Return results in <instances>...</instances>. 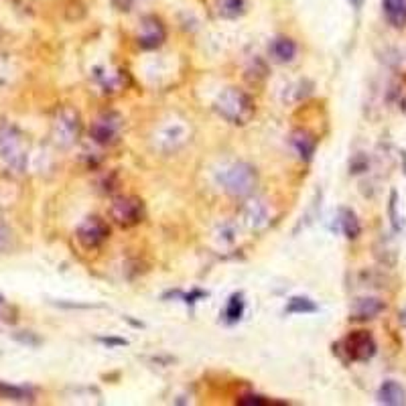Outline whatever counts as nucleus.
Listing matches in <instances>:
<instances>
[{"mask_svg": "<svg viewBox=\"0 0 406 406\" xmlns=\"http://www.w3.org/2000/svg\"><path fill=\"white\" fill-rule=\"evenodd\" d=\"M290 144L295 148V153L303 158V161H311L317 151V138L307 131H295L290 134Z\"/></svg>", "mask_w": 406, "mask_h": 406, "instance_id": "nucleus-14", "label": "nucleus"}, {"mask_svg": "<svg viewBox=\"0 0 406 406\" xmlns=\"http://www.w3.org/2000/svg\"><path fill=\"white\" fill-rule=\"evenodd\" d=\"M388 213H390V222H392L394 230H400V218H398V193L392 191L390 193V201H388Z\"/></svg>", "mask_w": 406, "mask_h": 406, "instance_id": "nucleus-24", "label": "nucleus"}, {"mask_svg": "<svg viewBox=\"0 0 406 406\" xmlns=\"http://www.w3.org/2000/svg\"><path fill=\"white\" fill-rule=\"evenodd\" d=\"M76 238L83 250H98L110 238V225L100 215H90L79 223Z\"/></svg>", "mask_w": 406, "mask_h": 406, "instance_id": "nucleus-8", "label": "nucleus"}, {"mask_svg": "<svg viewBox=\"0 0 406 406\" xmlns=\"http://www.w3.org/2000/svg\"><path fill=\"white\" fill-rule=\"evenodd\" d=\"M0 398L4 400H13V402H33L35 392L25 386H13L6 382H0Z\"/></svg>", "mask_w": 406, "mask_h": 406, "instance_id": "nucleus-17", "label": "nucleus"}, {"mask_svg": "<svg viewBox=\"0 0 406 406\" xmlns=\"http://www.w3.org/2000/svg\"><path fill=\"white\" fill-rule=\"evenodd\" d=\"M384 311H386V303L380 301V299H374V297H364V299H357L352 305L350 319L352 321H370Z\"/></svg>", "mask_w": 406, "mask_h": 406, "instance_id": "nucleus-12", "label": "nucleus"}, {"mask_svg": "<svg viewBox=\"0 0 406 406\" xmlns=\"http://www.w3.org/2000/svg\"><path fill=\"white\" fill-rule=\"evenodd\" d=\"M350 4L354 6L355 11H360V9L364 6V0H350Z\"/></svg>", "mask_w": 406, "mask_h": 406, "instance_id": "nucleus-28", "label": "nucleus"}, {"mask_svg": "<svg viewBox=\"0 0 406 406\" xmlns=\"http://www.w3.org/2000/svg\"><path fill=\"white\" fill-rule=\"evenodd\" d=\"M405 81H406V73H405Z\"/></svg>", "mask_w": 406, "mask_h": 406, "instance_id": "nucleus-33", "label": "nucleus"}, {"mask_svg": "<svg viewBox=\"0 0 406 406\" xmlns=\"http://www.w3.org/2000/svg\"><path fill=\"white\" fill-rule=\"evenodd\" d=\"M378 402L386 406L406 405V390L402 384L396 380H386L378 388Z\"/></svg>", "mask_w": 406, "mask_h": 406, "instance_id": "nucleus-13", "label": "nucleus"}, {"mask_svg": "<svg viewBox=\"0 0 406 406\" xmlns=\"http://www.w3.org/2000/svg\"><path fill=\"white\" fill-rule=\"evenodd\" d=\"M340 228L341 232H343V236L347 238V240H355V238L362 234V225H360L357 215L352 210H347V208H343L340 211Z\"/></svg>", "mask_w": 406, "mask_h": 406, "instance_id": "nucleus-19", "label": "nucleus"}, {"mask_svg": "<svg viewBox=\"0 0 406 406\" xmlns=\"http://www.w3.org/2000/svg\"><path fill=\"white\" fill-rule=\"evenodd\" d=\"M400 158H402V169H405L406 175V151H400Z\"/></svg>", "mask_w": 406, "mask_h": 406, "instance_id": "nucleus-29", "label": "nucleus"}, {"mask_svg": "<svg viewBox=\"0 0 406 406\" xmlns=\"http://www.w3.org/2000/svg\"><path fill=\"white\" fill-rule=\"evenodd\" d=\"M341 347L352 362H370L376 355V341L370 331H352L341 341Z\"/></svg>", "mask_w": 406, "mask_h": 406, "instance_id": "nucleus-9", "label": "nucleus"}, {"mask_svg": "<svg viewBox=\"0 0 406 406\" xmlns=\"http://www.w3.org/2000/svg\"><path fill=\"white\" fill-rule=\"evenodd\" d=\"M0 305H4V297L2 295H0Z\"/></svg>", "mask_w": 406, "mask_h": 406, "instance_id": "nucleus-32", "label": "nucleus"}, {"mask_svg": "<svg viewBox=\"0 0 406 406\" xmlns=\"http://www.w3.org/2000/svg\"><path fill=\"white\" fill-rule=\"evenodd\" d=\"M268 51H270L276 64H290L295 59V55H297V43L288 39V37H276L270 43Z\"/></svg>", "mask_w": 406, "mask_h": 406, "instance_id": "nucleus-15", "label": "nucleus"}, {"mask_svg": "<svg viewBox=\"0 0 406 406\" xmlns=\"http://www.w3.org/2000/svg\"><path fill=\"white\" fill-rule=\"evenodd\" d=\"M122 116L116 112H104L93 120L90 126V138L100 146H112L120 141Z\"/></svg>", "mask_w": 406, "mask_h": 406, "instance_id": "nucleus-7", "label": "nucleus"}, {"mask_svg": "<svg viewBox=\"0 0 406 406\" xmlns=\"http://www.w3.org/2000/svg\"><path fill=\"white\" fill-rule=\"evenodd\" d=\"M191 136L189 126L181 122V120H171L165 126H161L155 134V148L163 155H171V153H177L181 146L187 144Z\"/></svg>", "mask_w": 406, "mask_h": 406, "instance_id": "nucleus-6", "label": "nucleus"}, {"mask_svg": "<svg viewBox=\"0 0 406 406\" xmlns=\"http://www.w3.org/2000/svg\"><path fill=\"white\" fill-rule=\"evenodd\" d=\"M167 39V29L163 25V21L158 16H144L141 21V31H138V47L144 49V51H153V49H158L163 43Z\"/></svg>", "mask_w": 406, "mask_h": 406, "instance_id": "nucleus-10", "label": "nucleus"}, {"mask_svg": "<svg viewBox=\"0 0 406 406\" xmlns=\"http://www.w3.org/2000/svg\"><path fill=\"white\" fill-rule=\"evenodd\" d=\"M242 222L252 232H260L270 223V210L260 199H250L242 208Z\"/></svg>", "mask_w": 406, "mask_h": 406, "instance_id": "nucleus-11", "label": "nucleus"}, {"mask_svg": "<svg viewBox=\"0 0 406 406\" xmlns=\"http://www.w3.org/2000/svg\"><path fill=\"white\" fill-rule=\"evenodd\" d=\"M319 307L317 303L311 301L309 297H293L287 305V313L297 315V313H315Z\"/></svg>", "mask_w": 406, "mask_h": 406, "instance_id": "nucleus-22", "label": "nucleus"}, {"mask_svg": "<svg viewBox=\"0 0 406 406\" xmlns=\"http://www.w3.org/2000/svg\"><path fill=\"white\" fill-rule=\"evenodd\" d=\"M100 341L106 345H126V340H116V338H100Z\"/></svg>", "mask_w": 406, "mask_h": 406, "instance_id": "nucleus-27", "label": "nucleus"}, {"mask_svg": "<svg viewBox=\"0 0 406 406\" xmlns=\"http://www.w3.org/2000/svg\"><path fill=\"white\" fill-rule=\"evenodd\" d=\"M81 136V118L79 112L71 106L61 108L51 124V138L59 148H71Z\"/></svg>", "mask_w": 406, "mask_h": 406, "instance_id": "nucleus-4", "label": "nucleus"}, {"mask_svg": "<svg viewBox=\"0 0 406 406\" xmlns=\"http://www.w3.org/2000/svg\"><path fill=\"white\" fill-rule=\"evenodd\" d=\"M26 138L13 124H0V158L16 173L26 167Z\"/></svg>", "mask_w": 406, "mask_h": 406, "instance_id": "nucleus-3", "label": "nucleus"}, {"mask_svg": "<svg viewBox=\"0 0 406 406\" xmlns=\"http://www.w3.org/2000/svg\"><path fill=\"white\" fill-rule=\"evenodd\" d=\"M218 13L223 19H238L246 13V0H218Z\"/></svg>", "mask_w": 406, "mask_h": 406, "instance_id": "nucleus-20", "label": "nucleus"}, {"mask_svg": "<svg viewBox=\"0 0 406 406\" xmlns=\"http://www.w3.org/2000/svg\"><path fill=\"white\" fill-rule=\"evenodd\" d=\"M225 321L228 323H236L242 319V315H244V297L236 293V295H232L230 297V301L225 305Z\"/></svg>", "mask_w": 406, "mask_h": 406, "instance_id": "nucleus-21", "label": "nucleus"}, {"mask_svg": "<svg viewBox=\"0 0 406 406\" xmlns=\"http://www.w3.org/2000/svg\"><path fill=\"white\" fill-rule=\"evenodd\" d=\"M220 183L228 196L236 197V199H246L254 193V189L258 185V173L250 163L236 161V163H230L223 167L220 173Z\"/></svg>", "mask_w": 406, "mask_h": 406, "instance_id": "nucleus-2", "label": "nucleus"}, {"mask_svg": "<svg viewBox=\"0 0 406 406\" xmlns=\"http://www.w3.org/2000/svg\"><path fill=\"white\" fill-rule=\"evenodd\" d=\"M218 240L225 244V246H232V244H236L238 240V230L234 223H223L222 228H220V232H218Z\"/></svg>", "mask_w": 406, "mask_h": 406, "instance_id": "nucleus-23", "label": "nucleus"}, {"mask_svg": "<svg viewBox=\"0 0 406 406\" xmlns=\"http://www.w3.org/2000/svg\"><path fill=\"white\" fill-rule=\"evenodd\" d=\"M110 218L120 228H134L143 222L144 203L136 196H120L110 205Z\"/></svg>", "mask_w": 406, "mask_h": 406, "instance_id": "nucleus-5", "label": "nucleus"}, {"mask_svg": "<svg viewBox=\"0 0 406 406\" xmlns=\"http://www.w3.org/2000/svg\"><path fill=\"white\" fill-rule=\"evenodd\" d=\"M9 242H11V230H9V225H6V223L0 220V252H2V250H6Z\"/></svg>", "mask_w": 406, "mask_h": 406, "instance_id": "nucleus-26", "label": "nucleus"}, {"mask_svg": "<svg viewBox=\"0 0 406 406\" xmlns=\"http://www.w3.org/2000/svg\"><path fill=\"white\" fill-rule=\"evenodd\" d=\"M402 112H406V100H402Z\"/></svg>", "mask_w": 406, "mask_h": 406, "instance_id": "nucleus-31", "label": "nucleus"}, {"mask_svg": "<svg viewBox=\"0 0 406 406\" xmlns=\"http://www.w3.org/2000/svg\"><path fill=\"white\" fill-rule=\"evenodd\" d=\"M238 405L240 406H264V405H270V400H268V398H264V396H258V394H248V396L238 398Z\"/></svg>", "mask_w": 406, "mask_h": 406, "instance_id": "nucleus-25", "label": "nucleus"}, {"mask_svg": "<svg viewBox=\"0 0 406 406\" xmlns=\"http://www.w3.org/2000/svg\"><path fill=\"white\" fill-rule=\"evenodd\" d=\"M126 73V71H124ZM122 71H110V69H98L96 79L100 81V86L104 88V92H118L124 86V76Z\"/></svg>", "mask_w": 406, "mask_h": 406, "instance_id": "nucleus-18", "label": "nucleus"}, {"mask_svg": "<svg viewBox=\"0 0 406 406\" xmlns=\"http://www.w3.org/2000/svg\"><path fill=\"white\" fill-rule=\"evenodd\" d=\"M400 323H402V325L406 328V309L402 311V313H400Z\"/></svg>", "mask_w": 406, "mask_h": 406, "instance_id": "nucleus-30", "label": "nucleus"}, {"mask_svg": "<svg viewBox=\"0 0 406 406\" xmlns=\"http://www.w3.org/2000/svg\"><path fill=\"white\" fill-rule=\"evenodd\" d=\"M213 108L225 122H230L234 126H246L256 114L254 100L244 90H238V88H225L218 96Z\"/></svg>", "mask_w": 406, "mask_h": 406, "instance_id": "nucleus-1", "label": "nucleus"}, {"mask_svg": "<svg viewBox=\"0 0 406 406\" xmlns=\"http://www.w3.org/2000/svg\"><path fill=\"white\" fill-rule=\"evenodd\" d=\"M382 11L392 26H406V0H382Z\"/></svg>", "mask_w": 406, "mask_h": 406, "instance_id": "nucleus-16", "label": "nucleus"}]
</instances>
